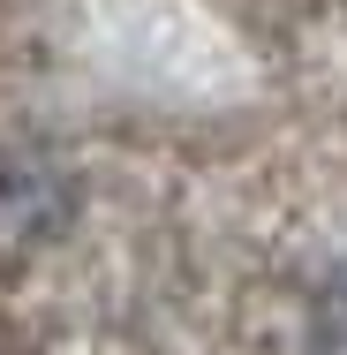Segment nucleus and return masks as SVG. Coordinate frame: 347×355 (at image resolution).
I'll return each mask as SVG.
<instances>
[{
	"label": "nucleus",
	"mask_w": 347,
	"mask_h": 355,
	"mask_svg": "<svg viewBox=\"0 0 347 355\" xmlns=\"http://www.w3.org/2000/svg\"><path fill=\"white\" fill-rule=\"evenodd\" d=\"M75 212V174L61 159L15 144L0 151V250H30V242H53Z\"/></svg>",
	"instance_id": "nucleus-1"
},
{
	"label": "nucleus",
	"mask_w": 347,
	"mask_h": 355,
	"mask_svg": "<svg viewBox=\"0 0 347 355\" xmlns=\"http://www.w3.org/2000/svg\"><path fill=\"white\" fill-rule=\"evenodd\" d=\"M310 355H347V265L310 302Z\"/></svg>",
	"instance_id": "nucleus-2"
}]
</instances>
